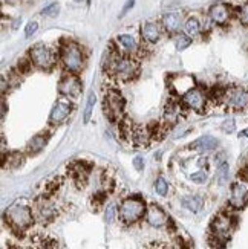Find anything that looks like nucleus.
<instances>
[{"instance_id": "nucleus-27", "label": "nucleus", "mask_w": 248, "mask_h": 249, "mask_svg": "<svg viewBox=\"0 0 248 249\" xmlns=\"http://www.w3.org/2000/svg\"><path fill=\"white\" fill-rule=\"evenodd\" d=\"M191 45V37H189L187 34H179L175 38V46L178 51H184Z\"/></svg>"}, {"instance_id": "nucleus-40", "label": "nucleus", "mask_w": 248, "mask_h": 249, "mask_svg": "<svg viewBox=\"0 0 248 249\" xmlns=\"http://www.w3.org/2000/svg\"><path fill=\"white\" fill-rule=\"evenodd\" d=\"M75 2H83V0H75Z\"/></svg>"}, {"instance_id": "nucleus-38", "label": "nucleus", "mask_w": 248, "mask_h": 249, "mask_svg": "<svg viewBox=\"0 0 248 249\" xmlns=\"http://www.w3.org/2000/svg\"><path fill=\"white\" fill-rule=\"evenodd\" d=\"M5 113H6V104L5 101H2V118L5 116Z\"/></svg>"}, {"instance_id": "nucleus-8", "label": "nucleus", "mask_w": 248, "mask_h": 249, "mask_svg": "<svg viewBox=\"0 0 248 249\" xmlns=\"http://www.w3.org/2000/svg\"><path fill=\"white\" fill-rule=\"evenodd\" d=\"M181 103L184 104V107L187 109L193 110V112H204L206 110V106H207V95L202 89L199 88H193L189 92H186L184 95L181 96Z\"/></svg>"}, {"instance_id": "nucleus-28", "label": "nucleus", "mask_w": 248, "mask_h": 249, "mask_svg": "<svg viewBox=\"0 0 248 249\" xmlns=\"http://www.w3.org/2000/svg\"><path fill=\"white\" fill-rule=\"evenodd\" d=\"M155 191L159 194V196H167L169 193V183L164 178H158L156 182H155Z\"/></svg>"}, {"instance_id": "nucleus-17", "label": "nucleus", "mask_w": 248, "mask_h": 249, "mask_svg": "<svg viewBox=\"0 0 248 249\" xmlns=\"http://www.w3.org/2000/svg\"><path fill=\"white\" fill-rule=\"evenodd\" d=\"M141 37L147 43H156L161 38V28L155 21H147L141 26Z\"/></svg>"}, {"instance_id": "nucleus-14", "label": "nucleus", "mask_w": 248, "mask_h": 249, "mask_svg": "<svg viewBox=\"0 0 248 249\" xmlns=\"http://www.w3.org/2000/svg\"><path fill=\"white\" fill-rule=\"evenodd\" d=\"M195 86H196V83H195V80H193V77H190V75H175V77H172L169 81L170 90L175 95H179V96H182L186 92L193 89Z\"/></svg>"}, {"instance_id": "nucleus-7", "label": "nucleus", "mask_w": 248, "mask_h": 249, "mask_svg": "<svg viewBox=\"0 0 248 249\" xmlns=\"http://www.w3.org/2000/svg\"><path fill=\"white\" fill-rule=\"evenodd\" d=\"M124 98L118 90H109L104 96V112L111 120H120L124 112Z\"/></svg>"}, {"instance_id": "nucleus-1", "label": "nucleus", "mask_w": 248, "mask_h": 249, "mask_svg": "<svg viewBox=\"0 0 248 249\" xmlns=\"http://www.w3.org/2000/svg\"><path fill=\"white\" fill-rule=\"evenodd\" d=\"M138 63L131 55H121L118 52H114L106 63L107 73L118 81L134 80L138 75Z\"/></svg>"}, {"instance_id": "nucleus-31", "label": "nucleus", "mask_w": 248, "mask_h": 249, "mask_svg": "<svg viewBox=\"0 0 248 249\" xmlns=\"http://www.w3.org/2000/svg\"><path fill=\"white\" fill-rule=\"evenodd\" d=\"M190 179L195 183H206L207 182V173L204 170H199L196 173H193V175L190 176Z\"/></svg>"}, {"instance_id": "nucleus-18", "label": "nucleus", "mask_w": 248, "mask_h": 249, "mask_svg": "<svg viewBox=\"0 0 248 249\" xmlns=\"http://www.w3.org/2000/svg\"><path fill=\"white\" fill-rule=\"evenodd\" d=\"M218 145H219V141L216 138H213L210 135H206V136H201L199 139H196L195 144L190 145V147L198 150V151H201V153H209V151L216 150Z\"/></svg>"}, {"instance_id": "nucleus-23", "label": "nucleus", "mask_w": 248, "mask_h": 249, "mask_svg": "<svg viewBox=\"0 0 248 249\" xmlns=\"http://www.w3.org/2000/svg\"><path fill=\"white\" fill-rule=\"evenodd\" d=\"M184 32L189 37H196L201 32V23L196 17H189L184 23Z\"/></svg>"}, {"instance_id": "nucleus-34", "label": "nucleus", "mask_w": 248, "mask_h": 249, "mask_svg": "<svg viewBox=\"0 0 248 249\" xmlns=\"http://www.w3.org/2000/svg\"><path fill=\"white\" fill-rule=\"evenodd\" d=\"M11 162H14L13 168H17V167L21 165V162H23V160H21V156L19 153H13V155L8 156V165H11Z\"/></svg>"}, {"instance_id": "nucleus-21", "label": "nucleus", "mask_w": 248, "mask_h": 249, "mask_svg": "<svg viewBox=\"0 0 248 249\" xmlns=\"http://www.w3.org/2000/svg\"><path fill=\"white\" fill-rule=\"evenodd\" d=\"M150 138H152V135L144 127H135L131 130V139L136 145H146L150 141Z\"/></svg>"}, {"instance_id": "nucleus-39", "label": "nucleus", "mask_w": 248, "mask_h": 249, "mask_svg": "<svg viewBox=\"0 0 248 249\" xmlns=\"http://www.w3.org/2000/svg\"><path fill=\"white\" fill-rule=\"evenodd\" d=\"M241 136H242V138H248V127H247L245 130H242V132H241Z\"/></svg>"}, {"instance_id": "nucleus-26", "label": "nucleus", "mask_w": 248, "mask_h": 249, "mask_svg": "<svg viewBox=\"0 0 248 249\" xmlns=\"http://www.w3.org/2000/svg\"><path fill=\"white\" fill-rule=\"evenodd\" d=\"M178 118H179V107L169 106L167 109H166V113H164V121L172 125V124L178 123Z\"/></svg>"}, {"instance_id": "nucleus-6", "label": "nucleus", "mask_w": 248, "mask_h": 249, "mask_svg": "<svg viewBox=\"0 0 248 249\" xmlns=\"http://www.w3.org/2000/svg\"><path fill=\"white\" fill-rule=\"evenodd\" d=\"M222 103L227 106L229 109L245 110V109H248V90L244 88H239V86L225 89Z\"/></svg>"}, {"instance_id": "nucleus-25", "label": "nucleus", "mask_w": 248, "mask_h": 249, "mask_svg": "<svg viewBox=\"0 0 248 249\" xmlns=\"http://www.w3.org/2000/svg\"><path fill=\"white\" fill-rule=\"evenodd\" d=\"M229 176H230V168H229V164L225 160L219 162L218 165V170H216V178H218V182L221 185H224L225 182L229 180Z\"/></svg>"}, {"instance_id": "nucleus-15", "label": "nucleus", "mask_w": 248, "mask_h": 249, "mask_svg": "<svg viewBox=\"0 0 248 249\" xmlns=\"http://www.w3.org/2000/svg\"><path fill=\"white\" fill-rule=\"evenodd\" d=\"M146 220L150 226H155V228H161V226H166L169 223V217L167 214L161 210L158 205L152 203L147 207L146 211Z\"/></svg>"}, {"instance_id": "nucleus-35", "label": "nucleus", "mask_w": 248, "mask_h": 249, "mask_svg": "<svg viewBox=\"0 0 248 249\" xmlns=\"http://www.w3.org/2000/svg\"><path fill=\"white\" fill-rule=\"evenodd\" d=\"M115 219V205H109L106 208V222L107 223H112Z\"/></svg>"}, {"instance_id": "nucleus-12", "label": "nucleus", "mask_w": 248, "mask_h": 249, "mask_svg": "<svg viewBox=\"0 0 248 249\" xmlns=\"http://www.w3.org/2000/svg\"><path fill=\"white\" fill-rule=\"evenodd\" d=\"M233 231V219L229 214H219L211 223V232L218 240H227Z\"/></svg>"}, {"instance_id": "nucleus-16", "label": "nucleus", "mask_w": 248, "mask_h": 249, "mask_svg": "<svg viewBox=\"0 0 248 249\" xmlns=\"http://www.w3.org/2000/svg\"><path fill=\"white\" fill-rule=\"evenodd\" d=\"M163 28L169 34H176L181 28H184L182 23V14L181 13H167L163 17Z\"/></svg>"}, {"instance_id": "nucleus-19", "label": "nucleus", "mask_w": 248, "mask_h": 249, "mask_svg": "<svg viewBox=\"0 0 248 249\" xmlns=\"http://www.w3.org/2000/svg\"><path fill=\"white\" fill-rule=\"evenodd\" d=\"M48 139H49V136H48V135H43V133L36 135V136L32 138V139L29 141V142H28V145H26V151H28L29 155H37V153H40V151L46 147Z\"/></svg>"}, {"instance_id": "nucleus-30", "label": "nucleus", "mask_w": 248, "mask_h": 249, "mask_svg": "<svg viewBox=\"0 0 248 249\" xmlns=\"http://www.w3.org/2000/svg\"><path fill=\"white\" fill-rule=\"evenodd\" d=\"M58 11H60V6L57 3H51L49 6H46L41 11V14L46 16V17H56L58 14Z\"/></svg>"}, {"instance_id": "nucleus-2", "label": "nucleus", "mask_w": 248, "mask_h": 249, "mask_svg": "<svg viewBox=\"0 0 248 249\" xmlns=\"http://www.w3.org/2000/svg\"><path fill=\"white\" fill-rule=\"evenodd\" d=\"M60 61L66 72L71 73H78L84 68V52L78 43L66 40L60 45Z\"/></svg>"}, {"instance_id": "nucleus-24", "label": "nucleus", "mask_w": 248, "mask_h": 249, "mask_svg": "<svg viewBox=\"0 0 248 249\" xmlns=\"http://www.w3.org/2000/svg\"><path fill=\"white\" fill-rule=\"evenodd\" d=\"M95 101H96V96L94 95V92H91L89 96H88V101H86L84 112H83V123H89L91 121V116H92V112H94Z\"/></svg>"}, {"instance_id": "nucleus-9", "label": "nucleus", "mask_w": 248, "mask_h": 249, "mask_svg": "<svg viewBox=\"0 0 248 249\" xmlns=\"http://www.w3.org/2000/svg\"><path fill=\"white\" fill-rule=\"evenodd\" d=\"M81 81L78 80V77L75 73H64L60 78L58 83V93L61 96H66V98H77V96L81 93Z\"/></svg>"}, {"instance_id": "nucleus-29", "label": "nucleus", "mask_w": 248, "mask_h": 249, "mask_svg": "<svg viewBox=\"0 0 248 249\" xmlns=\"http://www.w3.org/2000/svg\"><path fill=\"white\" fill-rule=\"evenodd\" d=\"M221 130L224 133H233L236 130V121L233 120V118H227V120L221 124Z\"/></svg>"}, {"instance_id": "nucleus-10", "label": "nucleus", "mask_w": 248, "mask_h": 249, "mask_svg": "<svg viewBox=\"0 0 248 249\" xmlns=\"http://www.w3.org/2000/svg\"><path fill=\"white\" fill-rule=\"evenodd\" d=\"M72 103L69 100H58L49 113V124L51 125H61L68 121V118L72 113Z\"/></svg>"}, {"instance_id": "nucleus-5", "label": "nucleus", "mask_w": 248, "mask_h": 249, "mask_svg": "<svg viewBox=\"0 0 248 249\" xmlns=\"http://www.w3.org/2000/svg\"><path fill=\"white\" fill-rule=\"evenodd\" d=\"M29 61H31V64H34L36 68L48 71V69H52L54 66H56L57 58H56V53L52 52L51 48L38 43V45L31 48Z\"/></svg>"}, {"instance_id": "nucleus-22", "label": "nucleus", "mask_w": 248, "mask_h": 249, "mask_svg": "<svg viewBox=\"0 0 248 249\" xmlns=\"http://www.w3.org/2000/svg\"><path fill=\"white\" fill-rule=\"evenodd\" d=\"M182 205L191 213H199L204 207V199L201 196H186L182 199Z\"/></svg>"}, {"instance_id": "nucleus-20", "label": "nucleus", "mask_w": 248, "mask_h": 249, "mask_svg": "<svg viewBox=\"0 0 248 249\" xmlns=\"http://www.w3.org/2000/svg\"><path fill=\"white\" fill-rule=\"evenodd\" d=\"M116 41H118V45H120V48L126 52V53H135L138 51V43L136 40L131 36V34H121V36H118L116 37Z\"/></svg>"}, {"instance_id": "nucleus-3", "label": "nucleus", "mask_w": 248, "mask_h": 249, "mask_svg": "<svg viewBox=\"0 0 248 249\" xmlns=\"http://www.w3.org/2000/svg\"><path fill=\"white\" fill-rule=\"evenodd\" d=\"M5 219L11 225V228L16 231H25L34 222V215L28 205L23 203H14L6 210Z\"/></svg>"}, {"instance_id": "nucleus-33", "label": "nucleus", "mask_w": 248, "mask_h": 249, "mask_svg": "<svg viewBox=\"0 0 248 249\" xmlns=\"http://www.w3.org/2000/svg\"><path fill=\"white\" fill-rule=\"evenodd\" d=\"M37 29H38V23H37V21H29V23L26 25V28H25V36L26 37L34 36L36 32H37Z\"/></svg>"}, {"instance_id": "nucleus-11", "label": "nucleus", "mask_w": 248, "mask_h": 249, "mask_svg": "<svg viewBox=\"0 0 248 249\" xmlns=\"http://www.w3.org/2000/svg\"><path fill=\"white\" fill-rule=\"evenodd\" d=\"M248 202V182L238 180L231 185L230 190V207L234 210H242Z\"/></svg>"}, {"instance_id": "nucleus-13", "label": "nucleus", "mask_w": 248, "mask_h": 249, "mask_svg": "<svg viewBox=\"0 0 248 249\" xmlns=\"http://www.w3.org/2000/svg\"><path fill=\"white\" fill-rule=\"evenodd\" d=\"M209 17L214 25L224 26L231 18V8L227 3H214L209 9Z\"/></svg>"}, {"instance_id": "nucleus-36", "label": "nucleus", "mask_w": 248, "mask_h": 249, "mask_svg": "<svg viewBox=\"0 0 248 249\" xmlns=\"http://www.w3.org/2000/svg\"><path fill=\"white\" fill-rule=\"evenodd\" d=\"M134 167H135L138 171H143V168H144V160H143L141 156H136V158L134 159Z\"/></svg>"}, {"instance_id": "nucleus-4", "label": "nucleus", "mask_w": 248, "mask_h": 249, "mask_svg": "<svg viewBox=\"0 0 248 249\" xmlns=\"http://www.w3.org/2000/svg\"><path fill=\"white\" fill-rule=\"evenodd\" d=\"M146 203L141 197H127L121 202L120 205V219L126 223V225H132L136 223L139 219H143V215H146Z\"/></svg>"}, {"instance_id": "nucleus-32", "label": "nucleus", "mask_w": 248, "mask_h": 249, "mask_svg": "<svg viewBox=\"0 0 248 249\" xmlns=\"http://www.w3.org/2000/svg\"><path fill=\"white\" fill-rule=\"evenodd\" d=\"M238 17H239V21H241L242 25L248 26V2H245V3L241 6Z\"/></svg>"}, {"instance_id": "nucleus-37", "label": "nucleus", "mask_w": 248, "mask_h": 249, "mask_svg": "<svg viewBox=\"0 0 248 249\" xmlns=\"http://www.w3.org/2000/svg\"><path fill=\"white\" fill-rule=\"evenodd\" d=\"M134 5H135V0H127L126 5H124V8H123V11H121V14H120V17L126 16V14L129 13V11H131V9L134 8Z\"/></svg>"}]
</instances>
